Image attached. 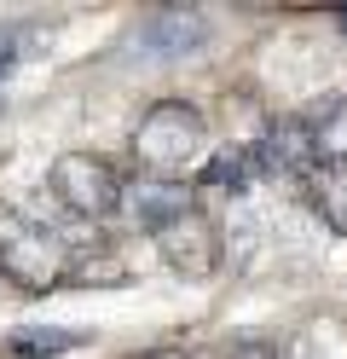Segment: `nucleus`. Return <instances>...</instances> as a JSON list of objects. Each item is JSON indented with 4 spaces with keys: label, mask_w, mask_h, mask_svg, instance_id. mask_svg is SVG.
<instances>
[{
    "label": "nucleus",
    "mask_w": 347,
    "mask_h": 359,
    "mask_svg": "<svg viewBox=\"0 0 347 359\" xmlns=\"http://www.w3.org/2000/svg\"><path fill=\"white\" fill-rule=\"evenodd\" d=\"M46 186H53V197H58L76 220L104 226L110 215H122V174H116L104 156H87V151L58 156L53 174H46Z\"/></svg>",
    "instance_id": "obj_3"
},
{
    "label": "nucleus",
    "mask_w": 347,
    "mask_h": 359,
    "mask_svg": "<svg viewBox=\"0 0 347 359\" xmlns=\"http://www.w3.org/2000/svg\"><path fill=\"white\" fill-rule=\"evenodd\" d=\"M341 35H347V6H341Z\"/></svg>",
    "instance_id": "obj_15"
},
{
    "label": "nucleus",
    "mask_w": 347,
    "mask_h": 359,
    "mask_svg": "<svg viewBox=\"0 0 347 359\" xmlns=\"http://www.w3.org/2000/svg\"><path fill=\"white\" fill-rule=\"evenodd\" d=\"M254 168H272V174L307 180V174L318 168V156H313V133H307V116H284L278 128H266V140L254 145Z\"/></svg>",
    "instance_id": "obj_7"
},
{
    "label": "nucleus",
    "mask_w": 347,
    "mask_h": 359,
    "mask_svg": "<svg viewBox=\"0 0 347 359\" xmlns=\"http://www.w3.org/2000/svg\"><path fill=\"white\" fill-rule=\"evenodd\" d=\"M307 191H313V209L330 232L347 238V163H318L307 174Z\"/></svg>",
    "instance_id": "obj_8"
},
{
    "label": "nucleus",
    "mask_w": 347,
    "mask_h": 359,
    "mask_svg": "<svg viewBox=\"0 0 347 359\" xmlns=\"http://www.w3.org/2000/svg\"><path fill=\"white\" fill-rule=\"evenodd\" d=\"M81 342H87L81 330H64V325H35V330H18L6 348H12L18 359H58V353H76Z\"/></svg>",
    "instance_id": "obj_10"
},
{
    "label": "nucleus",
    "mask_w": 347,
    "mask_h": 359,
    "mask_svg": "<svg viewBox=\"0 0 347 359\" xmlns=\"http://www.w3.org/2000/svg\"><path fill=\"white\" fill-rule=\"evenodd\" d=\"M220 359H284V348H272V342H238V348L220 353Z\"/></svg>",
    "instance_id": "obj_12"
},
{
    "label": "nucleus",
    "mask_w": 347,
    "mask_h": 359,
    "mask_svg": "<svg viewBox=\"0 0 347 359\" xmlns=\"http://www.w3.org/2000/svg\"><path fill=\"white\" fill-rule=\"evenodd\" d=\"M6 64H12V35L0 29V76H6Z\"/></svg>",
    "instance_id": "obj_13"
},
{
    "label": "nucleus",
    "mask_w": 347,
    "mask_h": 359,
    "mask_svg": "<svg viewBox=\"0 0 347 359\" xmlns=\"http://www.w3.org/2000/svg\"><path fill=\"white\" fill-rule=\"evenodd\" d=\"M156 250H162V261H168L179 278H215L220 273V232H215V220H208L197 203L156 232Z\"/></svg>",
    "instance_id": "obj_4"
},
{
    "label": "nucleus",
    "mask_w": 347,
    "mask_h": 359,
    "mask_svg": "<svg viewBox=\"0 0 347 359\" xmlns=\"http://www.w3.org/2000/svg\"><path fill=\"white\" fill-rule=\"evenodd\" d=\"M203 35H208V18L197 6H162V12H151L145 24H139L133 47L151 53V58H179V53L203 47Z\"/></svg>",
    "instance_id": "obj_5"
},
{
    "label": "nucleus",
    "mask_w": 347,
    "mask_h": 359,
    "mask_svg": "<svg viewBox=\"0 0 347 359\" xmlns=\"http://www.w3.org/2000/svg\"><path fill=\"white\" fill-rule=\"evenodd\" d=\"M307 133L318 163H347V104H318L307 116Z\"/></svg>",
    "instance_id": "obj_9"
},
{
    "label": "nucleus",
    "mask_w": 347,
    "mask_h": 359,
    "mask_svg": "<svg viewBox=\"0 0 347 359\" xmlns=\"http://www.w3.org/2000/svg\"><path fill=\"white\" fill-rule=\"evenodd\" d=\"M76 250L64 243V232H53L35 215H0V284L23 290V296H46L69 278Z\"/></svg>",
    "instance_id": "obj_1"
},
{
    "label": "nucleus",
    "mask_w": 347,
    "mask_h": 359,
    "mask_svg": "<svg viewBox=\"0 0 347 359\" xmlns=\"http://www.w3.org/2000/svg\"><path fill=\"white\" fill-rule=\"evenodd\" d=\"M203 145H208V128L197 116V104L185 99L151 104L133 128V156L151 180H185V168L203 163Z\"/></svg>",
    "instance_id": "obj_2"
},
{
    "label": "nucleus",
    "mask_w": 347,
    "mask_h": 359,
    "mask_svg": "<svg viewBox=\"0 0 347 359\" xmlns=\"http://www.w3.org/2000/svg\"><path fill=\"white\" fill-rule=\"evenodd\" d=\"M249 174H254V151H220V156H208L197 168V180L208 191H243Z\"/></svg>",
    "instance_id": "obj_11"
},
{
    "label": "nucleus",
    "mask_w": 347,
    "mask_h": 359,
    "mask_svg": "<svg viewBox=\"0 0 347 359\" xmlns=\"http://www.w3.org/2000/svg\"><path fill=\"white\" fill-rule=\"evenodd\" d=\"M122 209L156 238L168 220H179L185 209H191V191H185V180H151V174H139V180H122Z\"/></svg>",
    "instance_id": "obj_6"
},
{
    "label": "nucleus",
    "mask_w": 347,
    "mask_h": 359,
    "mask_svg": "<svg viewBox=\"0 0 347 359\" xmlns=\"http://www.w3.org/2000/svg\"><path fill=\"white\" fill-rule=\"evenodd\" d=\"M145 359H185V348H151Z\"/></svg>",
    "instance_id": "obj_14"
}]
</instances>
